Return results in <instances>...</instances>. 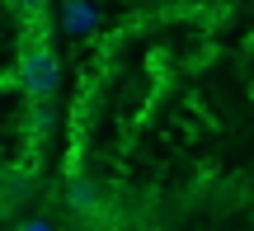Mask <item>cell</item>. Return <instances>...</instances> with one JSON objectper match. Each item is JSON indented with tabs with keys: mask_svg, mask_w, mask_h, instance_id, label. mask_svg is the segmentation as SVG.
<instances>
[{
	"mask_svg": "<svg viewBox=\"0 0 254 231\" xmlns=\"http://www.w3.org/2000/svg\"><path fill=\"white\" fill-rule=\"evenodd\" d=\"M57 85H62L57 52H52V43H47V28L33 24L24 33V43H19V90H24L33 104H43V99L57 94Z\"/></svg>",
	"mask_w": 254,
	"mask_h": 231,
	"instance_id": "cell-1",
	"label": "cell"
},
{
	"mask_svg": "<svg viewBox=\"0 0 254 231\" xmlns=\"http://www.w3.org/2000/svg\"><path fill=\"white\" fill-rule=\"evenodd\" d=\"M14 231H52V222H47V217H28V222H19Z\"/></svg>",
	"mask_w": 254,
	"mask_h": 231,
	"instance_id": "cell-5",
	"label": "cell"
},
{
	"mask_svg": "<svg viewBox=\"0 0 254 231\" xmlns=\"http://www.w3.org/2000/svg\"><path fill=\"white\" fill-rule=\"evenodd\" d=\"M14 9L28 19V24H43V14H47V0H14Z\"/></svg>",
	"mask_w": 254,
	"mask_h": 231,
	"instance_id": "cell-4",
	"label": "cell"
},
{
	"mask_svg": "<svg viewBox=\"0 0 254 231\" xmlns=\"http://www.w3.org/2000/svg\"><path fill=\"white\" fill-rule=\"evenodd\" d=\"M94 203H99V194H94L90 179H71V208H85V213H90Z\"/></svg>",
	"mask_w": 254,
	"mask_h": 231,
	"instance_id": "cell-3",
	"label": "cell"
},
{
	"mask_svg": "<svg viewBox=\"0 0 254 231\" xmlns=\"http://www.w3.org/2000/svg\"><path fill=\"white\" fill-rule=\"evenodd\" d=\"M94 24H99L94 5H85V0H71V5H66V28H71V33H90Z\"/></svg>",
	"mask_w": 254,
	"mask_h": 231,
	"instance_id": "cell-2",
	"label": "cell"
}]
</instances>
